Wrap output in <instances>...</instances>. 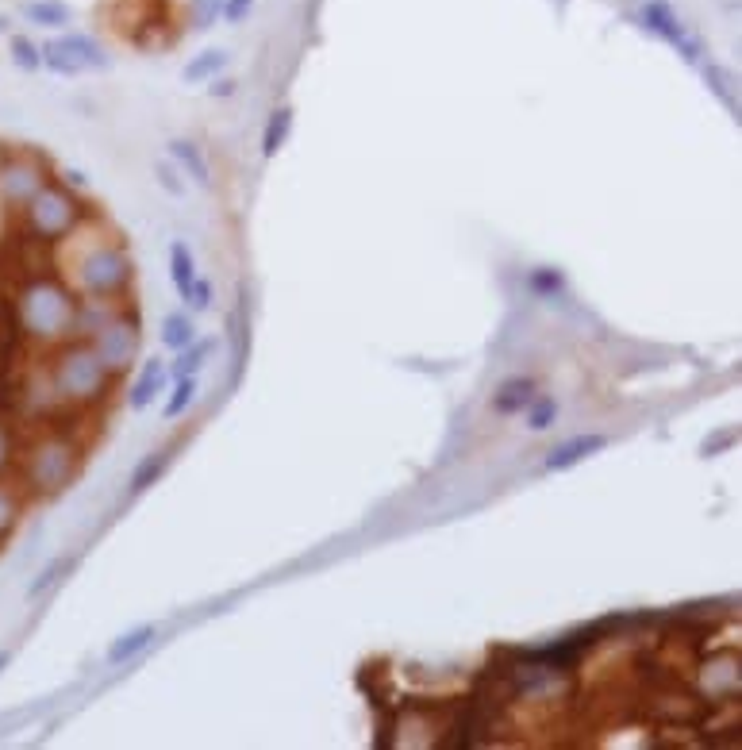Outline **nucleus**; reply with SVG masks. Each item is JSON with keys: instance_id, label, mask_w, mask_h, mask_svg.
<instances>
[{"instance_id": "f257e3e1", "label": "nucleus", "mask_w": 742, "mask_h": 750, "mask_svg": "<svg viewBox=\"0 0 742 750\" xmlns=\"http://www.w3.org/2000/svg\"><path fill=\"white\" fill-rule=\"evenodd\" d=\"M77 300L66 285H58L54 277H31L27 289L16 300V316L24 324L27 335L35 339H62L74 331Z\"/></svg>"}, {"instance_id": "f03ea898", "label": "nucleus", "mask_w": 742, "mask_h": 750, "mask_svg": "<svg viewBox=\"0 0 742 750\" xmlns=\"http://www.w3.org/2000/svg\"><path fill=\"white\" fill-rule=\"evenodd\" d=\"M112 385V370L100 362L93 343L77 339L54 358V393L62 404H89L100 400L104 389Z\"/></svg>"}, {"instance_id": "7ed1b4c3", "label": "nucleus", "mask_w": 742, "mask_h": 750, "mask_svg": "<svg viewBox=\"0 0 742 750\" xmlns=\"http://www.w3.org/2000/svg\"><path fill=\"white\" fill-rule=\"evenodd\" d=\"M24 220H27V235L39 239V243H58L66 239L77 224H81V204H77L66 185H43L35 197L24 204Z\"/></svg>"}, {"instance_id": "20e7f679", "label": "nucleus", "mask_w": 742, "mask_h": 750, "mask_svg": "<svg viewBox=\"0 0 742 750\" xmlns=\"http://www.w3.org/2000/svg\"><path fill=\"white\" fill-rule=\"evenodd\" d=\"M74 470H77V447L70 439H62V435H47L39 447L31 450V458H27V477H31L35 493H43V497L58 493L74 477Z\"/></svg>"}, {"instance_id": "39448f33", "label": "nucleus", "mask_w": 742, "mask_h": 750, "mask_svg": "<svg viewBox=\"0 0 742 750\" xmlns=\"http://www.w3.org/2000/svg\"><path fill=\"white\" fill-rule=\"evenodd\" d=\"M77 281H81V289H85L89 297H116L120 289H127V281H131L127 254L120 247L100 243V247H93L77 262Z\"/></svg>"}, {"instance_id": "423d86ee", "label": "nucleus", "mask_w": 742, "mask_h": 750, "mask_svg": "<svg viewBox=\"0 0 742 750\" xmlns=\"http://www.w3.org/2000/svg\"><path fill=\"white\" fill-rule=\"evenodd\" d=\"M639 24H643L650 35H658L662 43H669V47L677 50L689 66H700V62H704V47H700V39H696L689 27L681 24V16L669 8L666 0H646L643 12H639Z\"/></svg>"}, {"instance_id": "0eeeda50", "label": "nucleus", "mask_w": 742, "mask_h": 750, "mask_svg": "<svg viewBox=\"0 0 742 750\" xmlns=\"http://www.w3.org/2000/svg\"><path fill=\"white\" fill-rule=\"evenodd\" d=\"M139 312H116V320L100 331L97 339H93V347H97L100 362L112 370V374H120V370H127L131 366V358L139 354Z\"/></svg>"}, {"instance_id": "6e6552de", "label": "nucleus", "mask_w": 742, "mask_h": 750, "mask_svg": "<svg viewBox=\"0 0 742 750\" xmlns=\"http://www.w3.org/2000/svg\"><path fill=\"white\" fill-rule=\"evenodd\" d=\"M43 185H47V177H43V170L31 158H4L0 162V200L4 204L24 208Z\"/></svg>"}, {"instance_id": "1a4fd4ad", "label": "nucleus", "mask_w": 742, "mask_h": 750, "mask_svg": "<svg viewBox=\"0 0 742 750\" xmlns=\"http://www.w3.org/2000/svg\"><path fill=\"white\" fill-rule=\"evenodd\" d=\"M227 343H231V389H239V381L247 374L250 358V300L247 285H239L235 308L227 312Z\"/></svg>"}, {"instance_id": "9d476101", "label": "nucleus", "mask_w": 742, "mask_h": 750, "mask_svg": "<svg viewBox=\"0 0 742 750\" xmlns=\"http://www.w3.org/2000/svg\"><path fill=\"white\" fill-rule=\"evenodd\" d=\"M700 693L712 700V704H731L739 697V666L731 654H719V658H708L700 666Z\"/></svg>"}, {"instance_id": "9b49d317", "label": "nucleus", "mask_w": 742, "mask_h": 750, "mask_svg": "<svg viewBox=\"0 0 742 750\" xmlns=\"http://www.w3.org/2000/svg\"><path fill=\"white\" fill-rule=\"evenodd\" d=\"M612 443L604 431H585V435H573V439H566V443H558V447L550 450L543 458V466L550 470V474H562V470H573V466H581L585 458H593L596 450H604Z\"/></svg>"}, {"instance_id": "f8f14e48", "label": "nucleus", "mask_w": 742, "mask_h": 750, "mask_svg": "<svg viewBox=\"0 0 742 750\" xmlns=\"http://www.w3.org/2000/svg\"><path fill=\"white\" fill-rule=\"evenodd\" d=\"M535 393H539L535 377H527V374L508 377V381H500V385H496L493 412H496V416H523V408L535 400Z\"/></svg>"}, {"instance_id": "ddd939ff", "label": "nucleus", "mask_w": 742, "mask_h": 750, "mask_svg": "<svg viewBox=\"0 0 742 750\" xmlns=\"http://www.w3.org/2000/svg\"><path fill=\"white\" fill-rule=\"evenodd\" d=\"M170 381V374H166V362L162 358H147L143 362V370H139V377H135V385H131V397H127V404L135 408V412H143L150 400L162 393V385Z\"/></svg>"}, {"instance_id": "4468645a", "label": "nucleus", "mask_w": 742, "mask_h": 750, "mask_svg": "<svg viewBox=\"0 0 742 750\" xmlns=\"http://www.w3.org/2000/svg\"><path fill=\"white\" fill-rule=\"evenodd\" d=\"M50 43L62 50V54H70L81 70H108L112 66V58L89 35H62V39H50Z\"/></svg>"}, {"instance_id": "2eb2a0df", "label": "nucleus", "mask_w": 742, "mask_h": 750, "mask_svg": "<svg viewBox=\"0 0 742 750\" xmlns=\"http://www.w3.org/2000/svg\"><path fill=\"white\" fill-rule=\"evenodd\" d=\"M700 74H704V85H708V93L731 112V120H739V89H735V77H731V70H723L719 62H700Z\"/></svg>"}, {"instance_id": "dca6fc26", "label": "nucleus", "mask_w": 742, "mask_h": 750, "mask_svg": "<svg viewBox=\"0 0 742 750\" xmlns=\"http://www.w3.org/2000/svg\"><path fill=\"white\" fill-rule=\"evenodd\" d=\"M158 639V627L154 624H139V627H131V631H124L120 639H112V647H108V666H124V662H131L135 654H143V650L150 647Z\"/></svg>"}, {"instance_id": "f3484780", "label": "nucleus", "mask_w": 742, "mask_h": 750, "mask_svg": "<svg viewBox=\"0 0 742 750\" xmlns=\"http://www.w3.org/2000/svg\"><path fill=\"white\" fill-rule=\"evenodd\" d=\"M170 158H174L177 166L185 170V177H193L200 189H208L212 185V170H208V158L200 154L197 143H189V139H174L170 143Z\"/></svg>"}, {"instance_id": "a211bd4d", "label": "nucleus", "mask_w": 742, "mask_h": 750, "mask_svg": "<svg viewBox=\"0 0 742 750\" xmlns=\"http://www.w3.org/2000/svg\"><path fill=\"white\" fill-rule=\"evenodd\" d=\"M170 281H174V289L181 300H189L193 285H197V262H193V250L185 247L181 239L170 243Z\"/></svg>"}, {"instance_id": "6ab92c4d", "label": "nucleus", "mask_w": 742, "mask_h": 750, "mask_svg": "<svg viewBox=\"0 0 742 750\" xmlns=\"http://www.w3.org/2000/svg\"><path fill=\"white\" fill-rule=\"evenodd\" d=\"M212 350H216V339H193L185 350H177V358L166 366V374L174 377H197L200 370H204V362L212 358Z\"/></svg>"}, {"instance_id": "aec40b11", "label": "nucleus", "mask_w": 742, "mask_h": 750, "mask_svg": "<svg viewBox=\"0 0 742 750\" xmlns=\"http://www.w3.org/2000/svg\"><path fill=\"white\" fill-rule=\"evenodd\" d=\"M289 131H293V108L289 104H281V108H273L270 120H266V131H262V158L270 162V158H277V150L289 143Z\"/></svg>"}, {"instance_id": "412c9836", "label": "nucleus", "mask_w": 742, "mask_h": 750, "mask_svg": "<svg viewBox=\"0 0 742 750\" xmlns=\"http://www.w3.org/2000/svg\"><path fill=\"white\" fill-rule=\"evenodd\" d=\"M170 458H174L170 450H150L147 458H143V462H139V466L131 470V481H127V493H131V497H139V493H147L150 485H154L158 477L166 474V466H170Z\"/></svg>"}, {"instance_id": "4be33fe9", "label": "nucleus", "mask_w": 742, "mask_h": 750, "mask_svg": "<svg viewBox=\"0 0 742 750\" xmlns=\"http://www.w3.org/2000/svg\"><path fill=\"white\" fill-rule=\"evenodd\" d=\"M197 339V324H193V312H170L162 320V347L166 350H185Z\"/></svg>"}, {"instance_id": "5701e85b", "label": "nucleus", "mask_w": 742, "mask_h": 750, "mask_svg": "<svg viewBox=\"0 0 742 750\" xmlns=\"http://www.w3.org/2000/svg\"><path fill=\"white\" fill-rule=\"evenodd\" d=\"M24 16L39 27H66L74 20L70 4H62V0H31V4H24Z\"/></svg>"}, {"instance_id": "b1692460", "label": "nucleus", "mask_w": 742, "mask_h": 750, "mask_svg": "<svg viewBox=\"0 0 742 750\" xmlns=\"http://www.w3.org/2000/svg\"><path fill=\"white\" fill-rule=\"evenodd\" d=\"M527 289L543 300L562 297V293H566V274H562L558 266H535V270L527 274Z\"/></svg>"}, {"instance_id": "393cba45", "label": "nucleus", "mask_w": 742, "mask_h": 750, "mask_svg": "<svg viewBox=\"0 0 742 750\" xmlns=\"http://www.w3.org/2000/svg\"><path fill=\"white\" fill-rule=\"evenodd\" d=\"M523 416H527V431L543 435V431H550L554 420H558V397H550V393H535V400L523 408Z\"/></svg>"}, {"instance_id": "a878e982", "label": "nucleus", "mask_w": 742, "mask_h": 750, "mask_svg": "<svg viewBox=\"0 0 742 750\" xmlns=\"http://www.w3.org/2000/svg\"><path fill=\"white\" fill-rule=\"evenodd\" d=\"M70 566H74V558H62V554H58V558H50L47 566H43V570L35 574V581L27 585V600L47 597L50 589H54V585H58V581L66 577V570H70Z\"/></svg>"}, {"instance_id": "bb28decb", "label": "nucleus", "mask_w": 742, "mask_h": 750, "mask_svg": "<svg viewBox=\"0 0 742 750\" xmlns=\"http://www.w3.org/2000/svg\"><path fill=\"white\" fill-rule=\"evenodd\" d=\"M223 66H227V54H223V50H204V54H197V58L181 70V77H185L189 85H197V81H212Z\"/></svg>"}, {"instance_id": "cd10ccee", "label": "nucleus", "mask_w": 742, "mask_h": 750, "mask_svg": "<svg viewBox=\"0 0 742 750\" xmlns=\"http://www.w3.org/2000/svg\"><path fill=\"white\" fill-rule=\"evenodd\" d=\"M8 50H12V62H16L20 70H27V74H35V70L43 66V47H39L31 35H12Z\"/></svg>"}, {"instance_id": "c85d7f7f", "label": "nucleus", "mask_w": 742, "mask_h": 750, "mask_svg": "<svg viewBox=\"0 0 742 750\" xmlns=\"http://www.w3.org/2000/svg\"><path fill=\"white\" fill-rule=\"evenodd\" d=\"M197 400V377H177L174 381V393H170V400H166V408H162V416L166 420H177V416H185V408Z\"/></svg>"}, {"instance_id": "c756f323", "label": "nucleus", "mask_w": 742, "mask_h": 750, "mask_svg": "<svg viewBox=\"0 0 742 750\" xmlns=\"http://www.w3.org/2000/svg\"><path fill=\"white\" fill-rule=\"evenodd\" d=\"M43 66H47L50 74H62V77H77L85 74L81 66H77L70 54H62V50L54 47V43H43Z\"/></svg>"}, {"instance_id": "7c9ffc66", "label": "nucleus", "mask_w": 742, "mask_h": 750, "mask_svg": "<svg viewBox=\"0 0 742 750\" xmlns=\"http://www.w3.org/2000/svg\"><path fill=\"white\" fill-rule=\"evenodd\" d=\"M223 16V0H193V27L208 31Z\"/></svg>"}, {"instance_id": "2f4dec72", "label": "nucleus", "mask_w": 742, "mask_h": 750, "mask_svg": "<svg viewBox=\"0 0 742 750\" xmlns=\"http://www.w3.org/2000/svg\"><path fill=\"white\" fill-rule=\"evenodd\" d=\"M154 177H158V185H162L174 200L185 197V181L177 177V170L170 166V162H158V166H154Z\"/></svg>"}, {"instance_id": "473e14b6", "label": "nucleus", "mask_w": 742, "mask_h": 750, "mask_svg": "<svg viewBox=\"0 0 742 750\" xmlns=\"http://www.w3.org/2000/svg\"><path fill=\"white\" fill-rule=\"evenodd\" d=\"M16 516H20V504H16V497H12V493L0 485V535H8V531H12Z\"/></svg>"}, {"instance_id": "72a5a7b5", "label": "nucleus", "mask_w": 742, "mask_h": 750, "mask_svg": "<svg viewBox=\"0 0 742 750\" xmlns=\"http://www.w3.org/2000/svg\"><path fill=\"white\" fill-rule=\"evenodd\" d=\"M189 312H208L212 308V281H204V277H197V285H193V293H189Z\"/></svg>"}, {"instance_id": "f704fd0d", "label": "nucleus", "mask_w": 742, "mask_h": 750, "mask_svg": "<svg viewBox=\"0 0 742 750\" xmlns=\"http://www.w3.org/2000/svg\"><path fill=\"white\" fill-rule=\"evenodd\" d=\"M250 8H254V0H223V20L227 24H243Z\"/></svg>"}, {"instance_id": "c9c22d12", "label": "nucleus", "mask_w": 742, "mask_h": 750, "mask_svg": "<svg viewBox=\"0 0 742 750\" xmlns=\"http://www.w3.org/2000/svg\"><path fill=\"white\" fill-rule=\"evenodd\" d=\"M208 93H212V97H235V81H231V77H220V81L212 77V89H208Z\"/></svg>"}, {"instance_id": "e433bc0d", "label": "nucleus", "mask_w": 742, "mask_h": 750, "mask_svg": "<svg viewBox=\"0 0 742 750\" xmlns=\"http://www.w3.org/2000/svg\"><path fill=\"white\" fill-rule=\"evenodd\" d=\"M62 177H66V185H74V189L85 185V174H77V170H62Z\"/></svg>"}, {"instance_id": "4c0bfd02", "label": "nucleus", "mask_w": 742, "mask_h": 750, "mask_svg": "<svg viewBox=\"0 0 742 750\" xmlns=\"http://www.w3.org/2000/svg\"><path fill=\"white\" fill-rule=\"evenodd\" d=\"M8 462V435H4V427H0V466Z\"/></svg>"}, {"instance_id": "58836bf2", "label": "nucleus", "mask_w": 742, "mask_h": 750, "mask_svg": "<svg viewBox=\"0 0 742 750\" xmlns=\"http://www.w3.org/2000/svg\"><path fill=\"white\" fill-rule=\"evenodd\" d=\"M8 662H12V654H8V650H0V670H4Z\"/></svg>"}, {"instance_id": "ea45409f", "label": "nucleus", "mask_w": 742, "mask_h": 750, "mask_svg": "<svg viewBox=\"0 0 742 750\" xmlns=\"http://www.w3.org/2000/svg\"><path fill=\"white\" fill-rule=\"evenodd\" d=\"M0 31H8V16H0Z\"/></svg>"}, {"instance_id": "a19ab883", "label": "nucleus", "mask_w": 742, "mask_h": 750, "mask_svg": "<svg viewBox=\"0 0 742 750\" xmlns=\"http://www.w3.org/2000/svg\"><path fill=\"white\" fill-rule=\"evenodd\" d=\"M4 158H8V154H4V147H0V162H4Z\"/></svg>"}]
</instances>
